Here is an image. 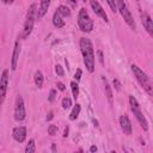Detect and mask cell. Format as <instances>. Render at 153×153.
Wrapping results in <instances>:
<instances>
[{"mask_svg": "<svg viewBox=\"0 0 153 153\" xmlns=\"http://www.w3.org/2000/svg\"><path fill=\"white\" fill-rule=\"evenodd\" d=\"M80 50L82 54L84 65H85L86 69L90 73H92L94 71V50H93V45L88 38H86V37L80 38Z\"/></svg>", "mask_w": 153, "mask_h": 153, "instance_id": "6da1fadb", "label": "cell"}, {"mask_svg": "<svg viewBox=\"0 0 153 153\" xmlns=\"http://www.w3.org/2000/svg\"><path fill=\"white\" fill-rule=\"evenodd\" d=\"M37 5L36 4H31L29 10H27V14H26V20L24 23V29H23V33H22V38H26L29 37V35L32 32L33 29V24H35V19L37 18Z\"/></svg>", "mask_w": 153, "mask_h": 153, "instance_id": "7a4b0ae2", "label": "cell"}, {"mask_svg": "<svg viewBox=\"0 0 153 153\" xmlns=\"http://www.w3.org/2000/svg\"><path fill=\"white\" fill-rule=\"evenodd\" d=\"M130 68H131V71H133L135 78H136V80H137L139 84L142 86V88H143L147 93H149L151 96H153V86H152V82H151L149 78L147 76V74H146L142 69H140L136 65H131Z\"/></svg>", "mask_w": 153, "mask_h": 153, "instance_id": "3957f363", "label": "cell"}, {"mask_svg": "<svg viewBox=\"0 0 153 153\" xmlns=\"http://www.w3.org/2000/svg\"><path fill=\"white\" fill-rule=\"evenodd\" d=\"M129 105H130V109H131L133 114L135 115L139 124L141 126V128L143 130H148V122H147L146 117L143 116V114L141 111V108H140V104H139V102L136 100V98L134 96H129Z\"/></svg>", "mask_w": 153, "mask_h": 153, "instance_id": "277c9868", "label": "cell"}, {"mask_svg": "<svg viewBox=\"0 0 153 153\" xmlns=\"http://www.w3.org/2000/svg\"><path fill=\"white\" fill-rule=\"evenodd\" d=\"M78 26L82 32H91L93 29V22L86 11V8H80L78 14Z\"/></svg>", "mask_w": 153, "mask_h": 153, "instance_id": "5b68a950", "label": "cell"}, {"mask_svg": "<svg viewBox=\"0 0 153 153\" xmlns=\"http://www.w3.org/2000/svg\"><path fill=\"white\" fill-rule=\"evenodd\" d=\"M116 4H117V11H120L122 18L124 19V22L129 25V27L131 30H135L136 29V24H135V20L131 16V13L129 12L128 10V6L127 4L124 2V0H116Z\"/></svg>", "mask_w": 153, "mask_h": 153, "instance_id": "8992f818", "label": "cell"}, {"mask_svg": "<svg viewBox=\"0 0 153 153\" xmlns=\"http://www.w3.org/2000/svg\"><path fill=\"white\" fill-rule=\"evenodd\" d=\"M25 117H26V112H25L24 100H23V97L18 94L16 97V103H14V120L20 122V121H24Z\"/></svg>", "mask_w": 153, "mask_h": 153, "instance_id": "52a82bcc", "label": "cell"}, {"mask_svg": "<svg viewBox=\"0 0 153 153\" xmlns=\"http://www.w3.org/2000/svg\"><path fill=\"white\" fill-rule=\"evenodd\" d=\"M7 86H8V69H4L0 78V103L1 104L5 100Z\"/></svg>", "mask_w": 153, "mask_h": 153, "instance_id": "ba28073f", "label": "cell"}, {"mask_svg": "<svg viewBox=\"0 0 153 153\" xmlns=\"http://www.w3.org/2000/svg\"><path fill=\"white\" fill-rule=\"evenodd\" d=\"M90 5H91V7H92L93 12H94L99 18H102L105 23H108V22H109V19H108V16H106L105 11L103 10V7L100 6V4H99L97 0H90Z\"/></svg>", "mask_w": 153, "mask_h": 153, "instance_id": "9c48e42d", "label": "cell"}, {"mask_svg": "<svg viewBox=\"0 0 153 153\" xmlns=\"http://www.w3.org/2000/svg\"><path fill=\"white\" fill-rule=\"evenodd\" d=\"M141 23H142L145 30L148 32V35L151 37H153V19L149 17V14H147L146 12L141 13Z\"/></svg>", "mask_w": 153, "mask_h": 153, "instance_id": "30bf717a", "label": "cell"}, {"mask_svg": "<svg viewBox=\"0 0 153 153\" xmlns=\"http://www.w3.org/2000/svg\"><path fill=\"white\" fill-rule=\"evenodd\" d=\"M12 136L17 142H24L26 139V128L24 126L16 127L12 130Z\"/></svg>", "mask_w": 153, "mask_h": 153, "instance_id": "8fae6325", "label": "cell"}, {"mask_svg": "<svg viewBox=\"0 0 153 153\" xmlns=\"http://www.w3.org/2000/svg\"><path fill=\"white\" fill-rule=\"evenodd\" d=\"M120 126H121V129L122 131L126 134V135H130L133 129H131V122L129 120V117L127 115H122L120 117Z\"/></svg>", "mask_w": 153, "mask_h": 153, "instance_id": "7c38bea8", "label": "cell"}, {"mask_svg": "<svg viewBox=\"0 0 153 153\" xmlns=\"http://www.w3.org/2000/svg\"><path fill=\"white\" fill-rule=\"evenodd\" d=\"M19 54H20V44L17 41L16 44H14V48H13L12 61H11V69L12 71H16L17 69V63H18V60H19Z\"/></svg>", "mask_w": 153, "mask_h": 153, "instance_id": "4fadbf2b", "label": "cell"}, {"mask_svg": "<svg viewBox=\"0 0 153 153\" xmlns=\"http://www.w3.org/2000/svg\"><path fill=\"white\" fill-rule=\"evenodd\" d=\"M102 81H103V85H104V91H105V96H106V99L109 102L110 105L114 104V96H112V90H111V86L109 85L108 80L105 79V76H102Z\"/></svg>", "mask_w": 153, "mask_h": 153, "instance_id": "5bb4252c", "label": "cell"}, {"mask_svg": "<svg viewBox=\"0 0 153 153\" xmlns=\"http://www.w3.org/2000/svg\"><path fill=\"white\" fill-rule=\"evenodd\" d=\"M50 1L51 0H41V5H39V8L37 11V18L41 19L45 16V13L48 12V8L50 6Z\"/></svg>", "mask_w": 153, "mask_h": 153, "instance_id": "9a60e30c", "label": "cell"}, {"mask_svg": "<svg viewBox=\"0 0 153 153\" xmlns=\"http://www.w3.org/2000/svg\"><path fill=\"white\" fill-rule=\"evenodd\" d=\"M62 18H63V17L60 14V12H59V11H55V13H54V16H53V24H54L55 27L60 29V27H63V26L66 25V23H65V20H63Z\"/></svg>", "mask_w": 153, "mask_h": 153, "instance_id": "2e32d148", "label": "cell"}, {"mask_svg": "<svg viewBox=\"0 0 153 153\" xmlns=\"http://www.w3.org/2000/svg\"><path fill=\"white\" fill-rule=\"evenodd\" d=\"M43 80H44V78H43L42 72L41 71H36L35 72V75H33V81H35L36 86L37 87H42L43 86Z\"/></svg>", "mask_w": 153, "mask_h": 153, "instance_id": "e0dca14e", "label": "cell"}, {"mask_svg": "<svg viewBox=\"0 0 153 153\" xmlns=\"http://www.w3.org/2000/svg\"><path fill=\"white\" fill-rule=\"evenodd\" d=\"M80 110H81L80 104H75L74 108H73V110H72L71 114H69V120H71V121H75V120L78 118L79 114H80Z\"/></svg>", "mask_w": 153, "mask_h": 153, "instance_id": "ac0fdd59", "label": "cell"}, {"mask_svg": "<svg viewBox=\"0 0 153 153\" xmlns=\"http://www.w3.org/2000/svg\"><path fill=\"white\" fill-rule=\"evenodd\" d=\"M57 11L60 12V14H61L62 17H69V16H71V10H69L68 6L60 5V6L57 7Z\"/></svg>", "mask_w": 153, "mask_h": 153, "instance_id": "d6986e66", "label": "cell"}, {"mask_svg": "<svg viewBox=\"0 0 153 153\" xmlns=\"http://www.w3.org/2000/svg\"><path fill=\"white\" fill-rule=\"evenodd\" d=\"M33 152H36V146H35V140L31 139V140H29V142L25 147V153H33Z\"/></svg>", "mask_w": 153, "mask_h": 153, "instance_id": "ffe728a7", "label": "cell"}, {"mask_svg": "<svg viewBox=\"0 0 153 153\" xmlns=\"http://www.w3.org/2000/svg\"><path fill=\"white\" fill-rule=\"evenodd\" d=\"M71 88H72L73 97H74V99L76 100V98H78V96H79V86H78V81H72V82H71Z\"/></svg>", "mask_w": 153, "mask_h": 153, "instance_id": "44dd1931", "label": "cell"}, {"mask_svg": "<svg viewBox=\"0 0 153 153\" xmlns=\"http://www.w3.org/2000/svg\"><path fill=\"white\" fill-rule=\"evenodd\" d=\"M61 105H62V108L63 109H69L71 108V105H72V99L69 98V97H65V98H62V102H61Z\"/></svg>", "mask_w": 153, "mask_h": 153, "instance_id": "7402d4cb", "label": "cell"}, {"mask_svg": "<svg viewBox=\"0 0 153 153\" xmlns=\"http://www.w3.org/2000/svg\"><path fill=\"white\" fill-rule=\"evenodd\" d=\"M48 134L51 135V136L56 135V134H57V127H56L55 124H50V126L48 127Z\"/></svg>", "mask_w": 153, "mask_h": 153, "instance_id": "603a6c76", "label": "cell"}, {"mask_svg": "<svg viewBox=\"0 0 153 153\" xmlns=\"http://www.w3.org/2000/svg\"><path fill=\"white\" fill-rule=\"evenodd\" d=\"M109 5V7L111 8L112 12H116L117 11V4H116V0H105Z\"/></svg>", "mask_w": 153, "mask_h": 153, "instance_id": "cb8c5ba5", "label": "cell"}, {"mask_svg": "<svg viewBox=\"0 0 153 153\" xmlns=\"http://www.w3.org/2000/svg\"><path fill=\"white\" fill-rule=\"evenodd\" d=\"M55 73H56L59 76H63L65 71H63V68H62L60 65H56V66H55Z\"/></svg>", "mask_w": 153, "mask_h": 153, "instance_id": "d4e9b609", "label": "cell"}, {"mask_svg": "<svg viewBox=\"0 0 153 153\" xmlns=\"http://www.w3.org/2000/svg\"><path fill=\"white\" fill-rule=\"evenodd\" d=\"M55 98H56V91L53 88V90H50V92H49V97H48V100H49L50 103H53V102L55 100Z\"/></svg>", "mask_w": 153, "mask_h": 153, "instance_id": "484cf974", "label": "cell"}, {"mask_svg": "<svg viewBox=\"0 0 153 153\" xmlns=\"http://www.w3.org/2000/svg\"><path fill=\"white\" fill-rule=\"evenodd\" d=\"M81 75H82V71H81L80 68H78L76 72L74 73V79H75L76 81H79V80L81 79Z\"/></svg>", "mask_w": 153, "mask_h": 153, "instance_id": "4316f807", "label": "cell"}, {"mask_svg": "<svg viewBox=\"0 0 153 153\" xmlns=\"http://www.w3.org/2000/svg\"><path fill=\"white\" fill-rule=\"evenodd\" d=\"M112 85H114V87H115L116 91H120L121 90V82H120L118 79H114L112 80Z\"/></svg>", "mask_w": 153, "mask_h": 153, "instance_id": "83f0119b", "label": "cell"}, {"mask_svg": "<svg viewBox=\"0 0 153 153\" xmlns=\"http://www.w3.org/2000/svg\"><path fill=\"white\" fill-rule=\"evenodd\" d=\"M97 54H98V60H99V62H100L102 65H104V56H103V51H102V50H98V51H97Z\"/></svg>", "mask_w": 153, "mask_h": 153, "instance_id": "f1b7e54d", "label": "cell"}, {"mask_svg": "<svg viewBox=\"0 0 153 153\" xmlns=\"http://www.w3.org/2000/svg\"><path fill=\"white\" fill-rule=\"evenodd\" d=\"M56 86H57V88H59L60 91H65V90H66V86H65V84H62V82H57Z\"/></svg>", "mask_w": 153, "mask_h": 153, "instance_id": "f546056e", "label": "cell"}, {"mask_svg": "<svg viewBox=\"0 0 153 153\" xmlns=\"http://www.w3.org/2000/svg\"><path fill=\"white\" fill-rule=\"evenodd\" d=\"M53 117H54V112H53V111H49V114L47 115V121L53 120Z\"/></svg>", "mask_w": 153, "mask_h": 153, "instance_id": "4dcf8cb0", "label": "cell"}, {"mask_svg": "<svg viewBox=\"0 0 153 153\" xmlns=\"http://www.w3.org/2000/svg\"><path fill=\"white\" fill-rule=\"evenodd\" d=\"M68 2L72 5V7H73V8H74V7H76V2H75L74 0H68Z\"/></svg>", "mask_w": 153, "mask_h": 153, "instance_id": "1f68e13d", "label": "cell"}, {"mask_svg": "<svg viewBox=\"0 0 153 153\" xmlns=\"http://www.w3.org/2000/svg\"><path fill=\"white\" fill-rule=\"evenodd\" d=\"M90 152H97V146H91L90 147Z\"/></svg>", "mask_w": 153, "mask_h": 153, "instance_id": "d6a6232c", "label": "cell"}, {"mask_svg": "<svg viewBox=\"0 0 153 153\" xmlns=\"http://www.w3.org/2000/svg\"><path fill=\"white\" fill-rule=\"evenodd\" d=\"M68 130H69V129H68V127H66V128H65V134H63V136H65V137L68 135Z\"/></svg>", "mask_w": 153, "mask_h": 153, "instance_id": "836d02e7", "label": "cell"}, {"mask_svg": "<svg viewBox=\"0 0 153 153\" xmlns=\"http://www.w3.org/2000/svg\"><path fill=\"white\" fill-rule=\"evenodd\" d=\"M13 1H14V0H2L4 4H12Z\"/></svg>", "mask_w": 153, "mask_h": 153, "instance_id": "e575fe53", "label": "cell"}, {"mask_svg": "<svg viewBox=\"0 0 153 153\" xmlns=\"http://www.w3.org/2000/svg\"><path fill=\"white\" fill-rule=\"evenodd\" d=\"M51 151H53V152H55V151H56V147H55V145H53V146H51Z\"/></svg>", "mask_w": 153, "mask_h": 153, "instance_id": "d590c367", "label": "cell"}, {"mask_svg": "<svg viewBox=\"0 0 153 153\" xmlns=\"http://www.w3.org/2000/svg\"><path fill=\"white\" fill-rule=\"evenodd\" d=\"M81 1H82V2H86V0H81Z\"/></svg>", "mask_w": 153, "mask_h": 153, "instance_id": "8d00e7d4", "label": "cell"}]
</instances>
